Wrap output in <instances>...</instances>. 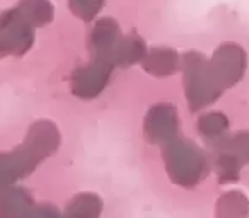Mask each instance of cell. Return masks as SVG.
<instances>
[{
	"instance_id": "obj_1",
	"label": "cell",
	"mask_w": 249,
	"mask_h": 218,
	"mask_svg": "<svg viewBox=\"0 0 249 218\" xmlns=\"http://www.w3.org/2000/svg\"><path fill=\"white\" fill-rule=\"evenodd\" d=\"M213 68L218 75H227L229 79H235L242 72V53L235 46H225L217 56H215Z\"/></svg>"
}]
</instances>
